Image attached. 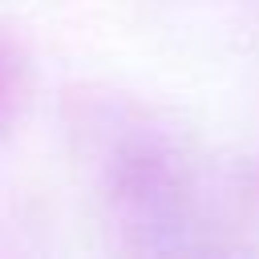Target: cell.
<instances>
[{
    "instance_id": "6da1fadb",
    "label": "cell",
    "mask_w": 259,
    "mask_h": 259,
    "mask_svg": "<svg viewBox=\"0 0 259 259\" xmlns=\"http://www.w3.org/2000/svg\"><path fill=\"white\" fill-rule=\"evenodd\" d=\"M117 210L150 247H182V227L190 210V190L170 146L154 138H134L113 162Z\"/></svg>"
},
{
    "instance_id": "7a4b0ae2",
    "label": "cell",
    "mask_w": 259,
    "mask_h": 259,
    "mask_svg": "<svg viewBox=\"0 0 259 259\" xmlns=\"http://www.w3.org/2000/svg\"><path fill=\"white\" fill-rule=\"evenodd\" d=\"M20 93H24V65H20L16 45L0 32V130L16 117Z\"/></svg>"
}]
</instances>
